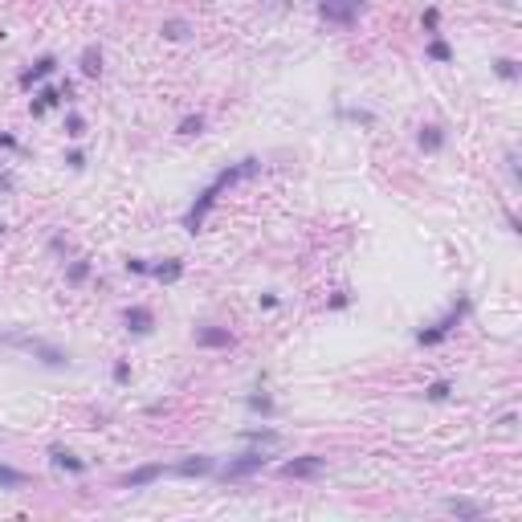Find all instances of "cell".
<instances>
[{"mask_svg":"<svg viewBox=\"0 0 522 522\" xmlns=\"http://www.w3.org/2000/svg\"><path fill=\"white\" fill-rule=\"evenodd\" d=\"M421 25H424V29H428V33H437V25H440V9H424Z\"/></svg>","mask_w":522,"mask_h":522,"instance_id":"29","label":"cell"},{"mask_svg":"<svg viewBox=\"0 0 522 522\" xmlns=\"http://www.w3.org/2000/svg\"><path fill=\"white\" fill-rule=\"evenodd\" d=\"M78 65H82V78H98V74H102V49L86 45L82 49V57H78Z\"/></svg>","mask_w":522,"mask_h":522,"instance_id":"16","label":"cell"},{"mask_svg":"<svg viewBox=\"0 0 522 522\" xmlns=\"http://www.w3.org/2000/svg\"><path fill=\"white\" fill-rule=\"evenodd\" d=\"M65 135H70V139H82V135H86V118H82V114H65Z\"/></svg>","mask_w":522,"mask_h":522,"instance_id":"26","label":"cell"},{"mask_svg":"<svg viewBox=\"0 0 522 522\" xmlns=\"http://www.w3.org/2000/svg\"><path fill=\"white\" fill-rule=\"evenodd\" d=\"M424 53H428L433 62H440V65H449V62H453V49L445 45L440 37H433V41H428V49H424Z\"/></svg>","mask_w":522,"mask_h":522,"instance_id":"21","label":"cell"},{"mask_svg":"<svg viewBox=\"0 0 522 522\" xmlns=\"http://www.w3.org/2000/svg\"><path fill=\"white\" fill-rule=\"evenodd\" d=\"M416 143H421V151L437 155L440 147H445V130H440L437 123H424V127H421V135H416Z\"/></svg>","mask_w":522,"mask_h":522,"instance_id":"13","label":"cell"},{"mask_svg":"<svg viewBox=\"0 0 522 522\" xmlns=\"http://www.w3.org/2000/svg\"><path fill=\"white\" fill-rule=\"evenodd\" d=\"M37 98H41L45 106H57V102H62V98H65V90H57V86H45V90H41V94H37Z\"/></svg>","mask_w":522,"mask_h":522,"instance_id":"27","label":"cell"},{"mask_svg":"<svg viewBox=\"0 0 522 522\" xmlns=\"http://www.w3.org/2000/svg\"><path fill=\"white\" fill-rule=\"evenodd\" d=\"M245 437L253 440V445H277V440H282V433H274V428H249Z\"/></svg>","mask_w":522,"mask_h":522,"instance_id":"22","label":"cell"},{"mask_svg":"<svg viewBox=\"0 0 522 522\" xmlns=\"http://www.w3.org/2000/svg\"><path fill=\"white\" fill-rule=\"evenodd\" d=\"M192 339H196V347L221 351V347H233V331H228V326H196Z\"/></svg>","mask_w":522,"mask_h":522,"instance_id":"7","label":"cell"},{"mask_svg":"<svg viewBox=\"0 0 522 522\" xmlns=\"http://www.w3.org/2000/svg\"><path fill=\"white\" fill-rule=\"evenodd\" d=\"M179 135H200L204 130V114H188V118H179Z\"/></svg>","mask_w":522,"mask_h":522,"instance_id":"24","label":"cell"},{"mask_svg":"<svg viewBox=\"0 0 522 522\" xmlns=\"http://www.w3.org/2000/svg\"><path fill=\"white\" fill-rule=\"evenodd\" d=\"M53 74H57V57H53V53H45V57H37V62H33V70H25V74H21V86H25V90H33L37 82L53 78Z\"/></svg>","mask_w":522,"mask_h":522,"instance_id":"8","label":"cell"},{"mask_svg":"<svg viewBox=\"0 0 522 522\" xmlns=\"http://www.w3.org/2000/svg\"><path fill=\"white\" fill-rule=\"evenodd\" d=\"M445 510H449V514H457V518H465V522H477L482 514H486V510H482L477 502H470V498H449V502H445Z\"/></svg>","mask_w":522,"mask_h":522,"instance_id":"14","label":"cell"},{"mask_svg":"<svg viewBox=\"0 0 522 522\" xmlns=\"http://www.w3.org/2000/svg\"><path fill=\"white\" fill-rule=\"evenodd\" d=\"M4 343H13V347H21V351H29V355L41 359L45 367H70V351H62V347H53V343H45V339H29V335H4Z\"/></svg>","mask_w":522,"mask_h":522,"instance_id":"3","label":"cell"},{"mask_svg":"<svg viewBox=\"0 0 522 522\" xmlns=\"http://www.w3.org/2000/svg\"><path fill=\"white\" fill-rule=\"evenodd\" d=\"M265 465H270V453H265V449H249V453L225 461V465H221V477H225V482H241V477L261 473Z\"/></svg>","mask_w":522,"mask_h":522,"instance_id":"4","label":"cell"},{"mask_svg":"<svg viewBox=\"0 0 522 522\" xmlns=\"http://www.w3.org/2000/svg\"><path fill=\"white\" fill-rule=\"evenodd\" d=\"M470 310H473V302H470V298H457V302H453V310H449V314H445L440 323L421 326V331H416V343H421V347H440V343H445V339H449V335L457 331V326H461V318H465Z\"/></svg>","mask_w":522,"mask_h":522,"instance_id":"2","label":"cell"},{"mask_svg":"<svg viewBox=\"0 0 522 522\" xmlns=\"http://www.w3.org/2000/svg\"><path fill=\"white\" fill-rule=\"evenodd\" d=\"M212 470H216V461L204 457V453H196V457H188V461H179L172 473H179V477H209Z\"/></svg>","mask_w":522,"mask_h":522,"instance_id":"11","label":"cell"},{"mask_svg":"<svg viewBox=\"0 0 522 522\" xmlns=\"http://www.w3.org/2000/svg\"><path fill=\"white\" fill-rule=\"evenodd\" d=\"M86 277H90V257L70 261V270H65V282H70V286H82Z\"/></svg>","mask_w":522,"mask_h":522,"instance_id":"19","label":"cell"},{"mask_svg":"<svg viewBox=\"0 0 522 522\" xmlns=\"http://www.w3.org/2000/svg\"><path fill=\"white\" fill-rule=\"evenodd\" d=\"M179 274H184V261H176V257L151 265V277H160V282H179Z\"/></svg>","mask_w":522,"mask_h":522,"instance_id":"17","label":"cell"},{"mask_svg":"<svg viewBox=\"0 0 522 522\" xmlns=\"http://www.w3.org/2000/svg\"><path fill=\"white\" fill-rule=\"evenodd\" d=\"M25 482H29V473H21V470H13V465L0 461V489H21Z\"/></svg>","mask_w":522,"mask_h":522,"instance_id":"18","label":"cell"},{"mask_svg":"<svg viewBox=\"0 0 522 522\" xmlns=\"http://www.w3.org/2000/svg\"><path fill=\"white\" fill-rule=\"evenodd\" d=\"M160 33L167 37V41H188L192 37V21H184V16H167L160 25Z\"/></svg>","mask_w":522,"mask_h":522,"instance_id":"15","label":"cell"},{"mask_svg":"<svg viewBox=\"0 0 522 522\" xmlns=\"http://www.w3.org/2000/svg\"><path fill=\"white\" fill-rule=\"evenodd\" d=\"M160 477H163V465H160V461H151V465L130 470L127 477H123V489H147L151 482H160Z\"/></svg>","mask_w":522,"mask_h":522,"instance_id":"9","label":"cell"},{"mask_svg":"<svg viewBox=\"0 0 522 522\" xmlns=\"http://www.w3.org/2000/svg\"><path fill=\"white\" fill-rule=\"evenodd\" d=\"M257 172H261V160H253V155H249V160H241V163H233V167H225V172L212 179L209 188H204V192L196 196V204L188 209V216H184V228H188V233H200V228H204V221H209L212 204L221 200V192H225V188H233V184H241V179H249V176H257Z\"/></svg>","mask_w":522,"mask_h":522,"instance_id":"1","label":"cell"},{"mask_svg":"<svg viewBox=\"0 0 522 522\" xmlns=\"http://www.w3.org/2000/svg\"><path fill=\"white\" fill-rule=\"evenodd\" d=\"M111 375H114V384H130V363H127V359H118Z\"/></svg>","mask_w":522,"mask_h":522,"instance_id":"28","label":"cell"},{"mask_svg":"<svg viewBox=\"0 0 522 522\" xmlns=\"http://www.w3.org/2000/svg\"><path fill=\"white\" fill-rule=\"evenodd\" d=\"M326 470V457L318 453H306V457H294L282 465V477H294V482H314V477H323Z\"/></svg>","mask_w":522,"mask_h":522,"instance_id":"6","label":"cell"},{"mask_svg":"<svg viewBox=\"0 0 522 522\" xmlns=\"http://www.w3.org/2000/svg\"><path fill=\"white\" fill-rule=\"evenodd\" d=\"M0 147H9V151H13V147H16V139H13V135H0Z\"/></svg>","mask_w":522,"mask_h":522,"instance_id":"36","label":"cell"},{"mask_svg":"<svg viewBox=\"0 0 522 522\" xmlns=\"http://www.w3.org/2000/svg\"><path fill=\"white\" fill-rule=\"evenodd\" d=\"M13 188H16V179L9 172H0V192H13Z\"/></svg>","mask_w":522,"mask_h":522,"instance_id":"32","label":"cell"},{"mask_svg":"<svg viewBox=\"0 0 522 522\" xmlns=\"http://www.w3.org/2000/svg\"><path fill=\"white\" fill-rule=\"evenodd\" d=\"M245 404L253 408V412H261V416H274V412H277V404H274V396H265V392H253V396H249V400H245Z\"/></svg>","mask_w":522,"mask_h":522,"instance_id":"20","label":"cell"},{"mask_svg":"<svg viewBox=\"0 0 522 522\" xmlns=\"http://www.w3.org/2000/svg\"><path fill=\"white\" fill-rule=\"evenodd\" d=\"M123 323H127L130 335H151V326H155V314L147 306H127L123 310Z\"/></svg>","mask_w":522,"mask_h":522,"instance_id":"10","label":"cell"},{"mask_svg":"<svg viewBox=\"0 0 522 522\" xmlns=\"http://www.w3.org/2000/svg\"><path fill=\"white\" fill-rule=\"evenodd\" d=\"M4 228H9V225H4V216H0V237H4Z\"/></svg>","mask_w":522,"mask_h":522,"instance_id":"37","label":"cell"},{"mask_svg":"<svg viewBox=\"0 0 522 522\" xmlns=\"http://www.w3.org/2000/svg\"><path fill=\"white\" fill-rule=\"evenodd\" d=\"M29 111H33V118H41V114H45L49 106H45V102H41V98H37V102H29Z\"/></svg>","mask_w":522,"mask_h":522,"instance_id":"34","label":"cell"},{"mask_svg":"<svg viewBox=\"0 0 522 522\" xmlns=\"http://www.w3.org/2000/svg\"><path fill=\"white\" fill-rule=\"evenodd\" d=\"M127 274H151V265H147L143 257H130L127 261Z\"/></svg>","mask_w":522,"mask_h":522,"instance_id":"30","label":"cell"},{"mask_svg":"<svg viewBox=\"0 0 522 522\" xmlns=\"http://www.w3.org/2000/svg\"><path fill=\"white\" fill-rule=\"evenodd\" d=\"M494 70H498V78H506V82L518 78V62H514V57H498V62H494Z\"/></svg>","mask_w":522,"mask_h":522,"instance_id":"25","label":"cell"},{"mask_svg":"<svg viewBox=\"0 0 522 522\" xmlns=\"http://www.w3.org/2000/svg\"><path fill=\"white\" fill-rule=\"evenodd\" d=\"M65 163L78 172V167H86V155H82V151H70V155H65Z\"/></svg>","mask_w":522,"mask_h":522,"instance_id":"31","label":"cell"},{"mask_svg":"<svg viewBox=\"0 0 522 522\" xmlns=\"http://www.w3.org/2000/svg\"><path fill=\"white\" fill-rule=\"evenodd\" d=\"M49 461L57 465V470H70V473H86V461H82L74 449H65V445H53L49 449Z\"/></svg>","mask_w":522,"mask_h":522,"instance_id":"12","label":"cell"},{"mask_svg":"<svg viewBox=\"0 0 522 522\" xmlns=\"http://www.w3.org/2000/svg\"><path fill=\"white\" fill-rule=\"evenodd\" d=\"M347 302H351L347 294H335V298H331V310H343V306H347Z\"/></svg>","mask_w":522,"mask_h":522,"instance_id":"35","label":"cell"},{"mask_svg":"<svg viewBox=\"0 0 522 522\" xmlns=\"http://www.w3.org/2000/svg\"><path fill=\"white\" fill-rule=\"evenodd\" d=\"M359 13H363V0H318V16L326 25H339V29L355 25Z\"/></svg>","mask_w":522,"mask_h":522,"instance_id":"5","label":"cell"},{"mask_svg":"<svg viewBox=\"0 0 522 522\" xmlns=\"http://www.w3.org/2000/svg\"><path fill=\"white\" fill-rule=\"evenodd\" d=\"M449 392H453L449 379H433V384L424 388V396H428V400H449Z\"/></svg>","mask_w":522,"mask_h":522,"instance_id":"23","label":"cell"},{"mask_svg":"<svg viewBox=\"0 0 522 522\" xmlns=\"http://www.w3.org/2000/svg\"><path fill=\"white\" fill-rule=\"evenodd\" d=\"M49 249H53V253H70V245H65V237H53V241H49Z\"/></svg>","mask_w":522,"mask_h":522,"instance_id":"33","label":"cell"}]
</instances>
